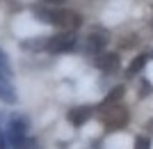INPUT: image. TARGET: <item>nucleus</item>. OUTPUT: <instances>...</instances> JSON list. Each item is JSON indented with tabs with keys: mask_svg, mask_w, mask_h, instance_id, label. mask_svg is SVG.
Wrapping results in <instances>:
<instances>
[{
	"mask_svg": "<svg viewBox=\"0 0 153 149\" xmlns=\"http://www.w3.org/2000/svg\"><path fill=\"white\" fill-rule=\"evenodd\" d=\"M32 14L37 16L39 21L44 23H51V25H57L62 30H76L80 28L82 19L78 12H71V9H57V7H51V5H37L32 7Z\"/></svg>",
	"mask_w": 153,
	"mask_h": 149,
	"instance_id": "obj_1",
	"label": "nucleus"
},
{
	"mask_svg": "<svg viewBox=\"0 0 153 149\" xmlns=\"http://www.w3.org/2000/svg\"><path fill=\"white\" fill-rule=\"evenodd\" d=\"M73 46H76V34H73V30L46 37V51L48 53H69Z\"/></svg>",
	"mask_w": 153,
	"mask_h": 149,
	"instance_id": "obj_4",
	"label": "nucleus"
},
{
	"mask_svg": "<svg viewBox=\"0 0 153 149\" xmlns=\"http://www.w3.org/2000/svg\"><path fill=\"white\" fill-rule=\"evenodd\" d=\"M91 115H94V108H91V106H78V108H71L66 117H69V122L73 124V126H82Z\"/></svg>",
	"mask_w": 153,
	"mask_h": 149,
	"instance_id": "obj_6",
	"label": "nucleus"
},
{
	"mask_svg": "<svg viewBox=\"0 0 153 149\" xmlns=\"http://www.w3.org/2000/svg\"><path fill=\"white\" fill-rule=\"evenodd\" d=\"M105 41H108V37H103V34H89L87 37V53H94V55H98V53H103V46H105Z\"/></svg>",
	"mask_w": 153,
	"mask_h": 149,
	"instance_id": "obj_8",
	"label": "nucleus"
},
{
	"mask_svg": "<svg viewBox=\"0 0 153 149\" xmlns=\"http://www.w3.org/2000/svg\"><path fill=\"white\" fill-rule=\"evenodd\" d=\"M0 101H2V103H9V106L16 103V90H14V85L9 83V78L2 76V73H0Z\"/></svg>",
	"mask_w": 153,
	"mask_h": 149,
	"instance_id": "obj_7",
	"label": "nucleus"
},
{
	"mask_svg": "<svg viewBox=\"0 0 153 149\" xmlns=\"http://www.w3.org/2000/svg\"><path fill=\"white\" fill-rule=\"evenodd\" d=\"M21 149H41V145H39V140H34V138H27Z\"/></svg>",
	"mask_w": 153,
	"mask_h": 149,
	"instance_id": "obj_14",
	"label": "nucleus"
},
{
	"mask_svg": "<svg viewBox=\"0 0 153 149\" xmlns=\"http://www.w3.org/2000/svg\"><path fill=\"white\" fill-rule=\"evenodd\" d=\"M146 62H149V55H146V53H144V55H137V58L130 62V67H128L126 73H128V76H135L137 71H142V69H144V64H146Z\"/></svg>",
	"mask_w": 153,
	"mask_h": 149,
	"instance_id": "obj_9",
	"label": "nucleus"
},
{
	"mask_svg": "<svg viewBox=\"0 0 153 149\" xmlns=\"http://www.w3.org/2000/svg\"><path fill=\"white\" fill-rule=\"evenodd\" d=\"M121 94H123V87H114V90H112V94H108V97H105V101H103V106H101V108L117 103V101L121 99Z\"/></svg>",
	"mask_w": 153,
	"mask_h": 149,
	"instance_id": "obj_10",
	"label": "nucleus"
},
{
	"mask_svg": "<svg viewBox=\"0 0 153 149\" xmlns=\"http://www.w3.org/2000/svg\"><path fill=\"white\" fill-rule=\"evenodd\" d=\"M96 67L105 73H114L119 69V55L117 53H98L96 55Z\"/></svg>",
	"mask_w": 153,
	"mask_h": 149,
	"instance_id": "obj_5",
	"label": "nucleus"
},
{
	"mask_svg": "<svg viewBox=\"0 0 153 149\" xmlns=\"http://www.w3.org/2000/svg\"><path fill=\"white\" fill-rule=\"evenodd\" d=\"M27 119L21 115H14L12 119H9V124H7V140H9V149H21L23 147V142L27 140Z\"/></svg>",
	"mask_w": 153,
	"mask_h": 149,
	"instance_id": "obj_2",
	"label": "nucleus"
},
{
	"mask_svg": "<svg viewBox=\"0 0 153 149\" xmlns=\"http://www.w3.org/2000/svg\"><path fill=\"white\" fill-rule=\"evenodd\" d=\"M0 149H9V140H7V129L2 126V117H0Z\"/></svg>",
	"mask_w": 153,
	"mask_h": 149,
	"instance_id": "obj_12",
	"label": "nucleus"
},
{
	"mask_svg": "<svg viewBox=\"0 0 153 149\" xmlns=\"http://www.w3.org/2000/svg\"><path fill=\"white\" fill-rule=\"evenodd\" d=\"M101 119L103 124L108 126V131H117V129H121V126H126L128 122V110L123 108V106H105V110L101 112Z\"/></svg>",
	"mask_w": 153,
	"mask_h": 149,
	"instance_id": "obj_3",
	"label": "nucleus"
},
{
	"mask_svg": "<svg viewBox=\"0 0 153 149\" xmlns=\"http://www.w3.org/2000/svg\"><path fill=\"white\" fill-rule=\"evenodd\" d=\"M46 5H59V2H64V0H44Z\"/></svg>",
	"mask_w": 153,
	"mask_h": 149,
	"instance_id": "obj_15",
	"label": "nucleus"
},
{
	"mask_svg": "<svg viewBox=\"0 0 153 149\" xmlns=\"http://www.w3.org/2000/svg\"><path fill=\"white\" fill-rule=\"evenodd\" d=\"M135 149H151V140L144 136H140L137 140H135Z\"/></svg>",
	"mask_w": 153,
	"mask_h": 149,
	"instance_id": "obj_13",
	"label": "nucleus"
},
{
	"mask_svg": "<svg viewBox=\"0 0 153 149\" xmlns=\"http://www.w3.org/2000/svg\"><path fill=\"white\" fill-rule=\"evenodd\" d=\"M0 73L7 78H12V67H9V60H7V55L2 51H0Z\"/></svg>",
	"mask_w": 153,
	"mask_h": 149,
	"instance_id": "obj_11",
	"label": "nucleus"
}]
</instances>
